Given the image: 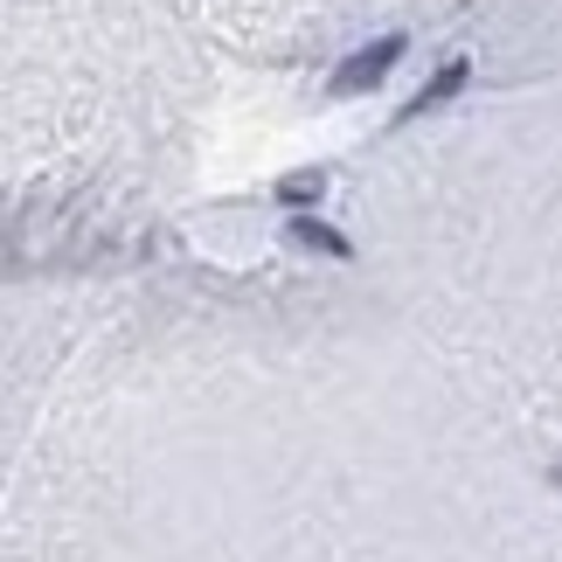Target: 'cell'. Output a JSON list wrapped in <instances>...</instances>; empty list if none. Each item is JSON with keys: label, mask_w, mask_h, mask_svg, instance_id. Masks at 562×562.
<instances>
[{"label": "cell", "mask_w": 562, "mask_h": 562, "mask_svg": "<svg viewBox=\"0 0 562 562\" xmlns=\"http://www.w3.org/2000/svg\"><path fill=\"white\" fill-rule=\"evenodd\" d=\"M292 244L299 250H319V257H340V265L355 257V236L334 229V223H292Z\"/></svg>", "instance_id": "obj_1"}]
</instances>
